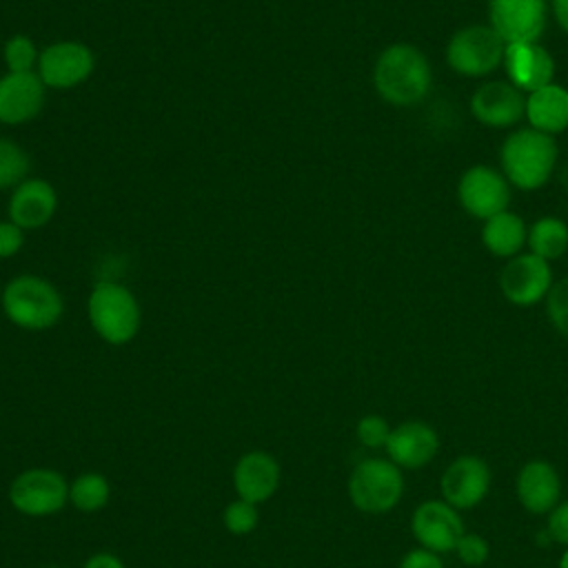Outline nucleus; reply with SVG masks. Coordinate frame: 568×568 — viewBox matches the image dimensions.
<instances>
[{
    "mask_svg": "<svg viewBox=\"0 0 568 568\" xmlns=\"http://www.w3.org/2000/svg\"><path fill=\"white\" fill-rule=\"evenodd\" d=\"M11 506L27 517H49L69 501V484L53 468H27L9 486Z\"/></svg>",
    "mask_w": 568,
    "mask_h": 568,
    "instance_id": "nucleus-7",
    "label": "nucleus"
},
{
    "mask_svg": "<svg viewBox=\"0 0 568 568\" xmlns=\"http://www.w3.org/2000/svg\"><path fill=\"white\" fill-rule=\"evenodd\" d=\"M410 532L417 546L437 555H448L466 532V526L457 508L446 504L442 497H435L415 506L410 515Z\"/></svg>",
    "mask_w": 568,
    "mask_h": 568,
    "instance_id": "nucleus-11",
    "label": "nucleus"
},
{
    "mask_svg": "<svg viewBox=\"0 0 568 568\" xmlns=\"http://www.w3.org/2000/svg\"><path fill=\"white\" fill-rule=\"evenodd\" d=\"M29 153L13 140L0 138V191L16 189L29 178Z\"/></svg>",
    "mask_w": 568,
    "mask_h": 568,
    "instance_id": "nucleus-25",
    "label": "nucleus"
},
{
    "mask_svg": "<svg viewBox=\"0 0 568 568\" xmlns=\"http://www.w3.org/2000/svg\"><path fill=\"white\" fill-rule=\"evenodd\" d=\"M546 535L568 548V499H561L548 515H546Z\"/></svg>",
    "mask_w": 568,
    "mask_h": 568,
    "instance_id": "nucleus-31",
    "label": "nucleus"
},
{
    "mask_svg": "<svg viewBox=\"0 0 568 568\" xmlns=\"http://www.w3.org/2000/svg\"><path fill=\"white\" fill-rule=\"evenodd\" d=\"M222 524L231 535H248L255 530V526L260 524V513H257V504H251L246 499H233L226 504L224 513H222Z\"/></svg>",
    "mask_w": 568,
    "mask_h": 568,
    "instance_id": "nucleus-27",
    "label": "nucleus"
},
{
    "mask_svg": "<svg viewBox=\"0 0 568 568\" xmlns=\"http://www.w3.org/2000/svg\"><path fill=\"white\" fill-rule=\"evenodd\" d=\"M40 51L27 33H13L2 44V62L11 73H29L38 67Z\"/></svg>",
    "mask_w": 568,
    "mask_h": 568,
    "instance_id": "nucleus-26",
    "label": "nucleus"
},
{
    "mask_svg": "<svg viewBox=\"0 0 568 568\" xmlns=\"http://www.w3.org/2000/svg\"><path fill=\"white\" fill-rule=\"evenodd\" d=\"M280 464L266 450H248L233 466V490L251 504L268 501L280 488Z\"/></svg>",
    "mask_w": 568,
    "mask_h": 568,
    "instance_id": "nucleus-19",
    "label": "nucleus"
},
{
    "mask_svg": "<svg viewBox=\"0 0 568 568\" xmlns=\"http://www.w3.org/2000/svg\"><path fill=\"white\" fill-rule=\"evenodd\" d=\"M506 42L490 24H468L457 29L446 44L448 67L466 78L490 75L504 62Z\"/></svg>",
    "mask_w": 568,
    "mask_h": 568,
    "instance_id": "nucleus-6",
    "label": "nucleus"
},
{
    "mask_svg": "<svg viewBox=\"0 0 568 568\" xmlns=\"http://www.w3.org/2000/svg\"><path fill=\"white\" fill-rule=\"evenodd\" d=\"M47 100V87L36 71L0 75V124L20 126L40 115Z\"/></svg>",
    "mask_w": 568,
    "mask_h": 568,
    "instance_id": "nucleus-16",
    "label": "nucleus"
},
{
    "mask_svg": "<svg viewBox=\"0 0 568 568\" xmlns=\"http://www.w3.org/2000/svg\"><path fill=\"white\" fill-rule=\"evenodd\" d=\"M548 22V0H488V24L506 42H539Z\"/></svg>",
    "mask_w": 568,
    "mask_h": 568,
    "instance_id": "nucleus-13",
    "label": "nucleus"
},
{
    "mask_svg": "<svg viewBox=\"0 0 568 568\" xmlns=\"http://www.w3.org/2000/svg\"><path fill=\"white\" fill-rule=\"evenodd\" d=\"M557 568H568V548H564V552L559 555V561H557Z\"/></svg>",
    "mask_w": 568,
    "mask_h": 568,
    "instance_id": "nucleus-36",
    "label": "nucleus"
},
{
    "mask_svg": "<svg viewBox=\"0 0 568 568\" xmlns=\"http://www.w3.org/2000/svg\"><path fill=\"white\" fill-rule=\"evenodd\" d=\"M390 428H393V426L386 422V417L371 413V415H364V417L357 419V424H355V437H357V442H359L364 448L377 450V448H384V446H386L388 435H390Z\"/></svg>",
    "mask_w": 568,
    "mask_h": 568,
    "instance_id": "nucleus-29",
    "label": "nucleus"
},
{
    "mask_svg": "<svg viewBox=\"0 0 568 568\" xmlns=\"http://www.w3.org/2000/svg\"><path fill=\"white\" fill-rule=\"evenodd\" d=\"M515 495L526 513L548 515L561 501V477L548 459H528L515 477Z\"/></svg>",
    "mask_w": 568,
    "mask_h": 568,
    "instance_id": "nucleus-18",
    "label": "nucleus"
},
{
    "mask_svg": "<svg viewBox=\"0 0 568 568\" xmlns=\"http://www.w3.org/2000/svg\"><path fill=\"white\" fill-rule=\"evenodd\" d=\"M528 240V229L521 215L513 211H501L488 217L481 226V242L486 251L495 257H515Z\"/></svg>",
    "mask_w": 568,
    "mask_h": 568,
    "instance_id": "nucleus-22",
    "label": "nucleus"
},
{
    "mask_svg": "<svg viewBox=\"0 0 568 568\" xmlns=\"http://www.w3.org/2000/svg\"><path fill=\"white\" fill-rule=\"evenodd\" d=\"M95 71V53L80 40H55L40 51L36 73L47 89L69 91L84 84Z\"/></svg>",
    "mask_w": 568,
    "mask_h": 568,
    "instance_id": "nucleus-8",
    "label": "nucleus"
},
{
    "mask_svg": "<svg viewBox=\"0 0 568 568\" xmlns=\"http://www.w3.org/2000/svg\"><path fill=\"white\" fill-rule=\"evenodd\" d=\"M4 317L22 331H49L64 313V300L58 286L42 275L20 273L11 277L0 293Z\"/></svg>",
    "mask_w": 568,
    "mask_h": 568,
    "instance_id": "nucleus-2",
    "label": "nucleus"
},
{
    "mask_svg": "<svg viewBox=\"0 0 568 568\" xmlns=\"http://www.w3.org/2000/svg\"><path fill=\"white\" fill-rule=\"evenodd\" d=\"M58 211V191L49 180L27 178L9 193L7 217L22 231L47 226Z\"/></svg>",
    "mask_w": 568,
    "mask_h": 568,
    "instance_id": "nucleus-17",
    "label": "nucleus"
},
{
    "mask_svg": "<svg viewBox=\"0 0 568 568\" xmlns=\"http://www.w3.org/2000/svg\"><path fill=\"white\" fill-rule=\"evenodd\" d=\"M404 470L388 457H366L348 475L346 493L351 504L364 515L390 513L404 497Z\"/></svg>",
    "mask_w": 568,
    "mask_h": 568,
    "instance_id": "nucleus-5",
    "label": "nucleus"
},
{
    "mask_svg": "<svg viewBox=\"0 0 568 568\" xmlns=\"http://www.w3.org/2000/svg\"><path fill=\"white\" fill-rule=\"evenodd\" d=\"M455 557L468 566V568H479L488 561L490 557V544L479 535V532H464L455 546Z\"/></svg>",
    "mask_w": 568,
    "mask_h": 568,
    "instance_id": "nucleus-30",
    "label": "nucleus"
},
{
    "mask_svg": "<svg viewBox=\"0 0 568 568\" xmlns=\"http://www.w3.org/2000/svg\"><path fill=\"white\" fill-rule=\"evenodd\" d=\"M384 450L402 470H419L437 457L439 435L424 419H406L390 428Z\"/></svg>",
    "mask_w": 568,
    "mask_h": 568,
    "instance_id": "nucleus-15",
    "label": "nucleus"
},
{
    "mask_svg": "<svg viewBox=\"0 0 568 568\" xmlns=\"http://www.w3.org/2000/svg\"><path fill=\"white\" fill-rule=\"evenodd\" d=\"M457 202L475 220H488L510 204V182L488 164H473L457 182Z\"/></svg>",
    "mask_w": 568,
    "mask_h": 568,
    "instance_id": "nucleus-9",
    "label": "nucleus"
},
{
    "mask_svg": "<svg viewBox=\"0 0 568 568\" xmlns=\"http://www.w3.org/2000/svg\"><path fill=\"white\" fill-rule=\"evenodd\" d=\"M399 568H444V559L433 550L415 546L404 552V557L399 559Z\"/></svg>",
    "mask_w": 568,
    "mask_h": 568,
    "instance_id": "nucleus-33",
    "label": "nucleus"
},
{
    "mask_svg": "<svg viewBox=\"0 0 568 568\" xmlns=\"http://www.w3.org/2000/svg\"><path fill=\"white\" fill-rule=\"evenodd\" d=\"M493 484V470L479 455H459L448 462L439 477V497L453 508L470 510L479 506Z\"/></svg>",
    "mask_w": 568,
    "mask_h": 568,
    "instance_id": "nucleus-10",
    "label": "nucleus"
},
{
    "mask_svg": "<svg viewBox=\"0 0 568 568\" xmlns=\"http://www.w3.org/2000/svg\"><path fill=\"white\" fill-rule=\"evenodd\" d=\"M546 315L557 333L568 337V277L552 282L546 295Z\"/></svg>",
    "mask_w": 568,
    "mask_h": 568,
    "instance_id": "nucleus-28",
    "label": "nucleus"
},
{
    "mask_svg": "<svg viewBox=\"0 0 568 568\" xmlns=\"http://www.w3.org/2000/svg\"><path fill=\"white\" fill-rule=\"evenodd\" d=\"M82 568H126L124 561L113 555V552H106V550H100V552H93L84 564Z\"/></svg>",
    "mask_w": 568,
    "mask_h": 568,
    "instance_id": "nucleus-34",
    "label": "nucleus"
},
{
    "mask_svg": "<svg viewBox=\"0 0 568 568\" xmlns=\"http://www.w3.org/2000/svg\"><path fill=\"white\" fill-rule=\"evenodd\" d=\"M47 568H60V566H47Z\"/></svg>",
    "mask_w": 568,
    "mask_h": 568,
    "instance_id": "nucleus-37",
    "label": "nucleus"
},
{
    "mask_svg": "<svg viewBox=\"0 0 568 568\" xmlns=\"http://www.w3.org/2000/svg\"><path fill=\"white\" fill-rule=\"evenodd\" d=\"M530 129L555 135L568 129V89L561 84H546L526 95V115Z\"/></svg>",
    "mask_w": 568,
    "mask_h": 568,
    "instance_id": "nucleus-21",
    "label": "nucleus"
},
{
    "mask_svg": "<svg viewBox=\"0 0 568 568\" xmlns=\"http://www.w3.org/2000/svg\"><path fill=\"white\" fill-rule=\"evenodd\" d=\"M87 315L93 333L111 346L129 344L138 335L142 322L138 297L129 286L115 280H100L93 284L87 297Z\"/></svg>",
    "mask_w": 568,
    "mask_h": 568,
    "instance_id": "nucleus-4",
    "label": "nucleus"
},
{
    "mask_svg": "<svg viewBox=\"0 0 568 568\" xmlns=\"http://www.w3.org/2000/svg\"><path fill=\"white\" fill-rule=\"evenodd\" d=\"M111 499V484L102 473H82L69 484V501L82 513H98Z\"/></svg>",
    "mask_w": 568,
    "mask_h": 568,
    "instance_id": "nucleus-24",
    "label": "nucleus"
},
{
    "mask_svg": "<svg viewBox=\"0 0 568 568\" xmlns=\"http://www.w3.org/2000/svg\"><path fill=\"white\" fill-rule=\"evenodd\" d=\"M550 11L559 29L568 33V0H550Z\"/></svg>",
    "mask_w": 568,
    "mask_h": 568,
    "instance_id": "nucleus-35",
    "label": "nucleus"
},
{
    "mask_svg": "<svg viewBox=\"0 0 568 568\" xmlns=\"http://www.w3.org/2000/svg\"><path fill=\"white\" fill-rule=\"evenodd\" d=\"M470 113L490 129H508L526 115V93L508 80H488L473 91Z\"/></svg>",
    "mask_w": 568,
    "mask_h": 568,
    "instance_id": "nucleus-14",
    "label": "nucleus"
},
{
    "mask_svg": "<svg viewBox=\"0 0 568 568\" xmlns=\"http://www.w3.org/2000/svg\"><path fill=\"white\" fill-rule=\"evenodd\" d=\"M557 142L537 129H517L506 135L499 151L501 173L519 191L541 189L557 164Z\"/></svg>",
    "mask_w": 568,
    "mask_h": 568,
    "instance_id": "nucleus-3",
    "label": "nucleus"
},
{
    "mask_svg": "<svg viewBox=\"0 0 568 568\" xmlns=\"http://www.w3.org/2000/svg\"><path fill=\"white\" fill-rule=\"evenodd\" d=\"M499 291L515 306H532L546 300L552 286L550 262L541 260L535 253H519L499 271Z\"/></svg>",
    "mask_w": 568,
    "mask_h": 568,
    "instance_id": "nucleus-12",
    "label": "nucleus"
},
{
    "mask_svg": "<svg viewBox=\"0 0 568 568\" xmlns=\"http://www.w3.org/2000/svg\"><path fill=\"white\" fill-rule=\"evenodd\" d=\"M24 233L18 224H13L9 217L0 220V260L13 257L24 246Z\"/></svg>",
    "mask_w": 568,
    "mask_h": 568,
    "instance_id": "nucleus-32",
    "label": "nucleus"
},
{
    "mask_svg": "<svg viewBox=\"0 0 568 568\" xmlns=\"http://www.w3.org/2000/svg\"><path fill=\"white\" fill-rule=\"evenodd\" d=\"M501 64L508 82H513L526 95L550 84L555 78V60L539 42L506 44Z\"/></svg>",
    "mask_w": 568,
    "mask_h": 568,
    "instance_id": "nucleus-20",
    "label": "nucleus"
},
{
    "mask_svg": "<svg viewBox=\"0 0 568 568\" xmlns=\"http://www.w3.org/2000/svg\"><path fill=\"white\" fill-rule=\"evenodd\" d=\"M526 244L546 262L559 260L568 251V224L557 215H541L528 229Z\"/></svg>",
    "mask_w": 568,
    "mask_h": 568,
    "instance_id": "nucleus-23",
    "label": "nucleus"
},
{
    "mask_svg": "<svg viewBox=\"0 0 568 568\" xmlns=\"http://www.w3.org/2000/svg\"><path fill=\"white\" fill-rule=\"evenodd\" d=\"M373 87L393 106L419 104L433 87V69L422 49L410 42H393L373 64Z\"/></svg>",
    "mask_w": 568,
    "mask_h": 568,
    "instance_id": "nucleus-1",
    "label": "nucleus"
}]
</instances>
